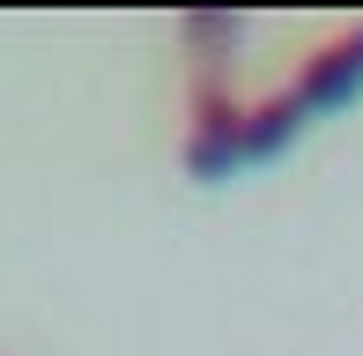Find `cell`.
Instances as JSON below:
<instances>
[{
    "label": "cell",
    "instance_id": "2",
    "mask_svg": "<svg viewBox=\"0 0 363 356\" xmlns=\"http://www.w3.org/2000/svg\"><path fill=\"white\" fill-rule=\"evenodd\" d=\"M304 119H311V111L296 104V89L267 96V104H252V111H245V126H238V171H245V164H267V156H282L289 141L304 134Z\"/></svg>",
    "mask_w": 363,
    "mask_h": 356
},
{
    "label": "cell",
    "instance_id": "1",
    "mask_svg": "<svg viewBox=\"0 0 363 356\" xmlns=\"http://www.w3.org/2000/svg\"><path fill=\"white\" fill-rule=\"evenodd\" d=\"M356 96H363V23L341 30L334 45H319L304 60V74H296V104L304 111H334V104H356Z\"/></svg>",
    "mask_w": 363,
    "mask_h": 356
}]
</instances>
